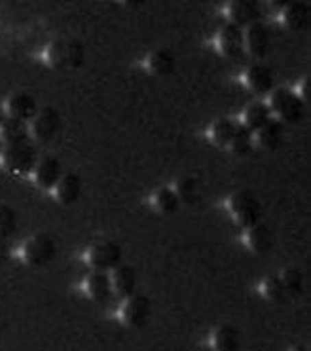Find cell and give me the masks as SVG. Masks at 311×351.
Wrapping results in <instances>:
<instances>
[{
    "instance_id": "2",
    "label": "cell",
    "mask_w": 311,
    "mask_h": 351,
    "mask_svg": "<svg viewBox=\"0 0 311 351\" xmlns=\"http://www.w3.org/2000/svg\"><path fill=\"white\" fill-rule=\"evenodd\" d=\"M228 211L232 219L238 222L241 228H251L254 224H258L262 219V204L258 196L251 190H238L228 197Z\"/></svg>"
},
{
    "instance_id": "19",
    "label": "cell",
    "mask_w": 311,
    "mask_h": 351,
    "mask_svg": "<svg viewBox=\"0 0 311 351\" xmlns=\"http://www.w3.org/2000/svg\"><path fill=\"white\" fill-rule=\"evenodd\" d=\"M273 239H275L273 232L262 222L245 230V245L256 254L270 253L271 247H273Z\"/></svg>"
},
{
    "instance_id": "12",
    "label": "cell",
    "mask_w": 311,
    "mask_h": 351,
    "mask_svg": "<svg viewBox=\"0 0 311 351\" xmlns=\"http://www.w3.org/2000/svg\"><path fill=\"white\" fill-rule=\"evenodd\" d=\"M61 177H63V165L53 156L40 158L36 162V165H34L33 179L44 190H53Z\"/></svg>"
},
{
    "instance_id": "16",
    "label": "cell",
    "mask_w": 311,
    "mask_h": 351,
    "mask_svg": "<svg viewBox=\"0 0 311 351\" xmlns=\"http://www.w3.org/2000/svg\"><path fill=\"white\" fill-rule=\"evenodd\" d=\"M209 346L213 351H239V346H241L239 330L229 323H221L211 330Z\"/></svg>"
},
{
    "instance_id": "1",
    "label": "cell",
    "mask_w": 311,
    "mask_h": 351,
    "mask_svg": "<svg viewBox=\"0 0 311 351\" xmlns=\"http://www.w3.org/2000/svg\"><path fill=\"white\" fill-rule=\"evenodd\" d=\"M44 59L49 66L59 71H74L80 69L86 63V48L76 38H59L51 42L46 51Z\"/></svg>"
},
{
    "instance_id": "9",
    "label": "cell",
    "mask_w": 311,
    "mask_h": 351,
    "mask_svg": "<svg viewBox=\"0 0 311 351\" xmlns=\"http://www.w3.org/2000/svg\"><path fill=\"white\" fill-rule=\"evenodd\" d=\"M216 48H219V51L224 58H239L245 51V29H241L238 25L226 23L219 31Z\"/></svg>"
},
{
    "instance_id": "13",
    "label": "cell",
    "mask_w": 311,
    "mask_h": 351,
    "mask_svg": "<svg viewBox=\"0 0 311 351\" xmlns=\"http://www.w3.org/2000/svg\"><path fill=\"white\" fill-rule=\"evenodd\" d=\"M4 110H6V114L10 118H16V120H21V122H29V120H33L40 108H38V103H36V99L31 93H14L6 101V108Z\"/></svg>"
},
{
    "instance_id": "30",
    "label": "cell",
    "mask_w": 311,
    "mask_h": 351,
    "mask_svg": "<svg viewBox=\"0 0 311 351\" xmlns=\"http://www.w3.org/2000/svg\"><path fill=\"white\" fill-rule=\"evenodd\" d=\"M228 148L232 150V154L236 156L251 154L254 148V133L247 130V128H243V125H238L236 135H234V139H232Z\"/></svg>"
},
{
    "instance_id": "27",
    "label": "cell",
    "mask_w": 311,
    "mask_h": 351,
    "mask_svg": "<svg viewBox=\"0 0 311 351\" xmlns=\"http://www.w3.org/2000/svg\"><path fill=\"white\" fill-rule=\"evenodd\" d=\"M171 188L175 190L180 204H196L199 197V184L194 177H188V175L179 177Z\"/></svg>"
},
{
    "instance_id": "29",
    "label": "cell",
    "mask_w": 311,
    "mask_h": 351,
    "mask_svg": "<svg viewBox=\"0 0 311 351\" xmlns=\"http://www.w3.org/2000/svg\"><path fill=\"white\" fill-rule=\"evenodd\" d=\"M260 293L271 304H285L288 300L287 291H285L279 276H270V278L264 279L262 285H260Z\"/></svg>"
},
{
    "instance_id": "32",
    "label": "cell",
    "mask_w": 311,
    "mask_h": 351,
    "mask_svg": "<svg viewBox=\"0 0 311 351\" xmlns=\"http://www.w3.org/2000/svg\"><path fill=\"white\" fill-rule=\"evenodd\" d=\"M298 95V99L300 101H303V103H308L310 101V78H302L300 80V84L296 86V90H293Z\"/></svg>"
},
{
    "instance_id": "20",
    "label": "cell",
    "mask_w": 311,
    "mask_h": 351,
    "mask_svg": "<svg viewBox=\"0 0 311 351\" xmlns=\"http://www.w3.org/2000/svg\"><path fill=\"white\" fill-rule=\"evenodd\" d=\"M145 66L152 76H167V74H171L175 71L177 58H175L171 49L158 48L148 53V58L145 59Z\"/></svg>"
},
{
    "instance_id": "6",
    "label": "cell",
    "mask_w": 311,
    "mask_h": 351,
    "mask_svg": "<svg viewBox=\"0 0 311 351\" xmlns=\"http://www.w3.org/2000/svg\"><path fill=\"white\" fill-rule=\"evenodd\" d=\"M58 245L55 239L48 234H34L23 243L21 256L29 266H46L55 258Z\"/></svg>"
},
{
    "instance_id": "35",
    "label": "cell",
    "mask_w": 311,
    "mask_h": 351,
    "mask_svg": "<svg viewBox=\"0 0 311 351\" xmlns=\"http://www.w3.org/2000/svg\"><path fill=\"white\" fill-rule=\"evenodd\" d=\"M4 118H6V110H4V108L0 106V123L4 122Z\"/></svg>"
},
{
    "instance_id": "10",
    "label": "cell",
    "mask_w": 311,
    "mask_h": 351,
    "mask_svg": "<svg viewBox=\"0 0 311 351\" xmlns=\"http://www.w3.org/2000/svg\"><path fill=\"white\" fill-rule=\"evenodd\" d=\"M224 14L228 17V23L238 27H249V25L260 21V4L254 0H232L226 4Z\"/></svg>"
},
{
    "instance_id": "25",
    "label": "cell",
    "mask_w": 311,
    "mask_h": 351,
    "mask_svg": "<svg viewBox=\"0 0 311 351\" xmlns=\"http://www.w3.org/2000/svg\"><path fill=\"white\" fill-rule=\"evenodd\" d=\"M236 130H238V123L229 118H219L211 123L209 128V139L216 147H229V143L236 135Z\"/></svg>"
},
{
    "instance_id": "22",
    "label": "cell",
    "mask_w": 311,
    "mask_h": 351,
    "mask_svg": "<svg viewBox=\"0 0 311 351\" xmlns=\"http://www.w3.org/2000/svg\"><path fill=\"white\" fill-rule=\"evenodd\" d=\"M241 120H243V128L256 133V131L262 130L264 125L271 120L270 106L264 101H254L249 106H245V110L241 114Z\"/></svg>"
},
{
    "instance_id": "15",
    "label": "cell",
    "mask_w": 311,
    "mask_h": 351,
    "mask_svg": "<svg viewBox=\"0 0 311 351\" xmlns=\"http://www.w3.org/2000/svg\"><path fill=\"white\" fill-rule=\"evenodd\" d=\"M243 82L256 95H266L273 91V73L270 66L258 63L247 69L243 74Z\"/></svg>"
},
{
    "instance_id": "17",
    "label": "cell",
    "mask_w": 311,
    "mask_h": 351,
    "mask_svg": "<svg viewBox=\"0 0 311 351\" xmlns=\"http://www.w3.org/2000/svg\"><path fill=\"white\" fill-rule=\"evenodd\" d=\"M281 21L288 31L300 33L310 25V6L306 2H287L281 8Z\"/></svg>"
},
{
    "instance_id": "5",
    "label": "cell",
    "mask_w": 311,
    "mask_h": 351,
    "mask_svg": "<svg viewBox=\"0 0 311 351\" xmlns=\"http://www.w3.org/2000/svg\"><path fill=\"white\" fill-rule=\"evenodd\" d=\"M0 162L12 173H33L38 158H36V150L33 145L25 141L16 145H6L0 154Z\"/></svg>"
},
{
    "instance_id": "23",
    "label": "cell",
    "mask_w": 311,
    "mask_h": 351,
    "mask_svg": "<svg viewBox=\"0 0 311 351\" xmlns=\"http://www.w3.org/2000/svg\"><path fill=\"white\" fill-rule=\"evenodd\" d=\"M283 141V123L277 120H270L262 130L254 133V147L264 150H275Z\"/></svg>"
},
{
    "instance_id": "4",
    "label": "cell",
    "mask_w": 311,
    "mask_h": 351,
    "mask_svg": "<svg viewBox=\"0 0 311 351\" xmlns=\"http://www.w3.org/2000/svg\"><path fill=\"white\" fill-rule=\"evenodd\" d=\"M152 315V304L145 294H132L123 298L118 310V319L123 327L127 328H142L150 321Z\"/></svg>"
},
{
    "instance_id": "18",
    "label": "cell",
    "mask_w": 311,
    "mask_h": 351,
    "mask_svg": "<svg viewBox=\"0 0 311 351\" xmlns=\"http://www.w3.org/2000/svg\"><path fill=\"white\" fill-rule=\"evenodd\" d=\"M53 192H55V197H58L59 204H76L78 197L82 196V177L74 171L63 173V177L59 179V182L53 188Z\"/></svg>"
},
{
    "instance_id": "7",
    "label": "cell",
    "mask_w": 311,
    "mask_h": 351,
    "mask_svg": "<svg viewBox=\"0 0 311 351\" xmlns=\"http://www.w3.org/2000/svg\"><path fill=\"white\" fill-rule=\"evenodd\" d=\"M123 251L116 241H99L86 251V262L93 271H110L122 264Z\"/></svg>"
},
{
    "instance_id": "33",
    "label": "cell",
    "mask_w": 311,
    "mask_h": 351,
    "mask_svg": "<svg viewBox=\"0 0 311 351\" xmlns=\"http://www.w3.org/2000/svg\"><path fill=\"white\" fill-rule=\"evenodd\" d=\"M10 256V247L6 245V239H2L0 237V262L8 261Z\"/></svg>"
},
{
    "instance_id": "31",
    "label": "cell",
    "mask_w": 311,
    "mask_h": 351,
    "mask_svg": "<svg viewBox=\"0 0 311 351\" xmlns=\"http://www.w3.org/2000/svg\"><path fill=\"white\" fill-rule=\"evenodd\" d=\"M17 230V213L10 205H0V237L8 239Z\"/></svg>"
},
{
    "instance_id": "11",
    "label": "cell",
    "mask_w": 311,
    "mask_h": 351,
    "mask_svg": "<svg viewBox=\"0 0 311 351\" xmlns=\"http://www.w3.org/2000/svg\"><path fill=\"white\" fill-rule=\"evenodd\" d=\"M271 36L268 27L262 21L249 25L245 29V49L253 58L264 59L270 53Z\"/></svg>"
},
{
    "instance_id": "24",
    "label": "cell",
    "mask_w": 311,
    "mask_h": 351,
    "mask_svg": "<svg viewBox=\"0 0 311 351\" xmlns=\"http://www.w3.org/2000/svg\"><path fill=\"white\" fill-rule=\"evenodd\" d=\"M29 123L10 118L6 116L4 122L0 123V141H4L6 145H16V143H25L29 141Z\"/></svg>"
},
{
    "instance_id": "26",
    "label": "cell",
    "mask_w": 311,
    "mask_h": 351,
    "mask_svg": "<svg viewBox=\"0 0 311 351\" xmlns=\"http://www.w3.org/2000/svg\"><path fill=\"white\" fill-rule=\"evenodd\" d=\"M152 205H154L156 211H160L162 215H175L180 209L179 197L171 186L160 188L152 196Z\"/></svg>"
},
{
    "instance_id": "28",
    "label": "cell",
    "mask_w": 311,
    "mask_h": 351,
    "mask_svg": "<svg viewBox=\"0 0 311 351\" xmlns=\"http://www.w3.org/2000/svg\"><path fill=\"white\" fill-rule=\"evenodd\" d=\"M281 283L285 287V291H287L288 298H298V296H302L303 293V274L295 266H288L281 271Z\"/></svg>"
},
{
    "instance_id": "21",
    "label": "cell",
    "mask_w": 311,
    "mask_h": 351,
    "mask_svg": "<svg viewBox=\"0 0 311 351\" xmlns=\"http://www.w3.org/2000/svg\"><path fill=\"white\" fill-rule=\"evenodd\" d=\"M84 293L88 294L93 302H107L112 294L110 278L107 271H91L84 281Z\"/></svg>"
},
{
    "instance_id": "8",
    "label": "cell",
    "mask_w": 311,
    "mask_h": 351,
    "mask_svg": "<svg viewBox=\"0 0 311 351\" xmlns=\"http://www.w3.org/2000/svg\"><path fill=\"white\" fill-rule=\"evenodd\" d=\"M61 130V116L53 106H44L29 123V133L38 143H49L58 137Z\"/></svg>"
},
{
    "instance_id": "14",
    "label": "cell",
    "mask_w": 311,
    "mask_h": 351,
    "mask_svg": "<svg viewBox=\"0 0 311 351\" xmlns=\"http://www.w3.org/2000/svg\"><path fill=\"white\" fill-rule=\"evenodd\" d=\"M112 274H108L110 278V287H112V293L127 298L135 294L137 289V271L129 264H118L114 269H110Z\"/></svg>"
},
{
    "instance_id": "3",
    "label": "cell",
    "mask_w": 311,
    "mask_h": 351,
    "mask_svg": "<svg viewBox=\"0 0 311 351\" xmlns=\"http://www.w3.org/2000/svg\"><path fill=\"white\" fill-rule=\"evenodd\" d=\"M271 116H277V122L281 123H298L306 112V103L298 99L295 91L288 88H277L270 93Z\"/></svg>"
},
{
    "instance_id": "34",
    "label": "cell",
    "mask_w": 311,
    "mask_h": 351,
    "mask_svg": "<svg viewBox=\"0 0 311 351\" xmlns=\"http://www.w3.org/2000/svg\"><path fill=\"white\" fill-rule=\"evenodd\" d=\"M288 351H310V348H308V346H295V348H290V350Z\"/></svg>"
}]
</instances>
